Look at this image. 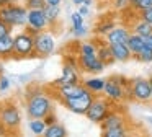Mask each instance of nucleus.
Segmentation results:
<instances>
[{"label":"nucleus","instance_id":"obj_5","mask_svg":"<svg viewBox=\"0 0 152 137\" xmlns=\"http://www.w3.org/2000/svg\"><path fill=\"white\" fill-rule=\"evenodd\" d=\"M96 95H93L92 91L87 90L85 93H82L80 96H70V98H61L62 104L74 114H79V116H85L87 111H88L90 104L93 103Z\"/></svg>","mask_w":152,"mask_h":137},{"label":"nucleus","instance_id":"obj_8","mask_svg":"<svg viewBox=\"0 0 152 137\" xmlns=\"http://www.w3.org/2000/svg\"><path fill=\"white\" fill-rule=\"evenodd\" d=\"M54 49H56V39L48 29L34 36V51L38 57H48L54 52Z\"/></svg>","mask_w":152,"mask_h":137},{"label":"nucleus","instance_id":"obj_23","mask_svg":"<svg viewBox=\"0 0 152 137\" xmlns=\"http://www.w3.org/2000/svg\"><path fill=\"white\" fill-rule=\"evenodd\" d=\"M102 137H131V134H129V127L126 124V126L111 127V129H103Z\"/></svg>","mask_w":152,"mask_h":137},{"label":"nucleus","instance_id":"obj_31","mask_svg":"<svg viewBox=\"0 0 152 137\" xmlns=\"http://www.w3.org/2000/svg\"><path fill=\"white\" fill-rule=\"evenodd\" d=\"M151 7H152V0H137V3H136L132 8H134L136 12H141V10L151 8Z\"/></svg>","mask_w":152,"mask_h":137},{"label":"nucleus","instance_id":"obj_27","mask_svg":"<svg viewBox=\"0 0 152 137\" xmlns=\"http://www.w3.org/2000/svg\"><path fill=\"white\" fill-rule=\"evenodd\" d=\"M96 47L98 46L93 41H85L79 44V55H96Z\"/></svg>","mask_w":152,"mask_h":137},{"label":"nucleus","instance_id":"obj_19","mask_svg":"<svg viewBox=\"0 0 152 137\" xmlns=\"http://www.w3.org/2000/svg\"><path fill=\"white\" fill-rule=\"evenodd\" d=\"M96 55H98V59L103 62L105 65H111L115 60V57H113V51H111V46L108 44V42H103V44H98V47H96Z\"/></svg>","mask_w":152,"mask_h":137},{"label":"nucleus","instance_id":"obj_10","mask_svg":"<svg viewBox=\"0 0 152 137\" xmlns=\"http://www.w3.org/2000/svg\"><path fill=\"white\" fill-rule=\"evenodd\" d=\"M79 68L87 74H102L106 65L98 59V55H79Z\"/></svg>","mask_w":152,"mask_h":137},{"label":"nucleus","instance_id":"obj_11","mask_svg":"<svg viewBox=\"0 0 152 137\" xmlns=\"http://www.w3.org/2000/svg\"><path fill=\"white\" fill-rule=\"evenodd\" d=\"M56 91L61 98H70V96H80L82 93H85L87 88L83 87V83H61L56 85Z\"/></svg>","mask_w":152,"mask_h":137},{"label":"nucleus","instance_id":"obj_28","mask_svg":"<svg viewBox=\"0 0 152 137\" xmlns=\"http://www.w3.org/2000/svg\"><path fill=\"white\" fill-rule=\"evenodd\" d=\"M115 26L116 25H115L113 20H102V21L95 26V33H96V34H105L106 36L113 28H115Z\"/></svg>","mask_w":152,"mask_h":137},{"label":"nucleus","instance_id":"obj_18","mask_svg":"<svg viewBox=\"0 0 152 137\" xmlns=\"http://www.w3.org/2000/svg\"><path fill=\"white\" fill-rule=\"evenodd\" d=\"M10 57H13V34L0 38V59L5 60Z\"/></svg>","mask_w":152,"mask_h":137},{"label":"nucleus","instance_id":"obj_15","mask_svg":"<svg viewBox=\"0 0 152 137\" xmlns=\"http://www.w3.org/2000/svg\"><path fill=\"white\" fill-rule=\"evenodd\" d=\"M126 116L119 111L113 109L111 113L106 116V119L102 122V130L103 129H111V127H119V126H126Z\"/></svg>","mask_w":152,"mask_h":137},{"label":"nucleus","instance_id":"obj_16","mask_svg":"<svg viewBox=\"0 0 152 137\" xmlns=\"http://www.w3.org/2000/svg\"><path fill=\"white\" fill-rule=\"evenodd\" d=\"M113 51V57H115L116 62H128L131 60L132 52L131 49L128 47V44H110Z\"/></svg>","mask_w":152,"mask_h":137},{"label":"nucleus","instance_id":"obj_34","mask_svg":"<svg viewBox=\"0 0 152 137\" xmlns=\"http://www.w3.org/2000/svg\"><path fill=\"white\" fill-rule=\"evenodd\" d=\"M8 88H10V78L2 75L0 77V91H7Z\"/></svg>","mask_w":152,"mask_h":137},{"label":"nucleus","instance_id":"obj_29","mask_svg":"<svg viewBox=\"0 0 152 137\" xmlns=\"http://www.w3.org/2000/svg\"><path fill=\"white\" fill-rule=\"evenodd\" d=\"M134 59H136V60H139V62H144V64H149V62H152V49L144 47L137 55H134Z\"/></svg>","mask_w":152,"mask_h":137},{"label":"nucleus","instance_id":"obj_14","mask_svg":"<svg viewBox=\"0 0 152 137\" xmlns=\"http://www.w3.org/2000/svg\"><path fill=\"white\" fill-rule=\"evenodd\" d=\"M79 67L77 65H70V64H64L62 67V74L61 77L54 82V85H61V83H79Z\"/></svg>","mask_w":152,"mask_h":137},{"label":"nucleus","instance_id":"obj_3","mask_svg":"<svg viewBox=\"0 0 152 137\" xmlns=\"http://www.w3.org/2000/svg\"><path fill=\"white\" fill-rule=\"evenodd\" d=\"M13 57L26 59V57H38L34 51V36L21 31L13 36Z\"/></svg>","mask_w":152,"mask_h":137},{"label":"nucleus","instance_id":"obj_44","mask_svg":"<svg viewBox=\"0 0 152 137\" xmlns=\"http://www.w3.org/2000/svg\"><path fill=\"white\" fill-rule=\"evenodd\" d=\"M4 75V65H2V59H0V77Z\"/></svg>","mask_w":152,"mask_h":137},{"label":"nucleus","instance_id":"obj_17","mask_svg":"<svg viewBox=\"0 0 152 137\" xmlns=\"http://www.w3.org/2000/svg\"><path fill=\"white\" fill-rule=\"evenodd\" d=\"M83 18H85V16H82L79 12L72 13V16H70V21H72V33H74V36H77V38H82V36H85L87 33H88L85 23H83Z\"/></svg>","mask_w":152,"mask_h":137},{"label":"nucleus","instance_id":"obj_33","mask_svg":"<svg viewBox=\"0 0 152 137\" xmlns=\"http://www.w3.org/2000/svg\"><path fill=\"white\" fill-rule=\"evenodd\" d=\"M139 18L145 20V21H149L152 25V7L151 8H145V10H141L139 12Z\"/></svg>","mask_w":152,"mask_h":137},{"label":"nucleus","instance_id":"obj_22","mask_svg":"<svg viewBox=\"0 0 152 137\" xmlns=\"http://www.w3.org/2000/svg\"><path fill=\"white\" fill-rule=\"evenodd\" d=\"M43 137H67V130L61 122H54L46 127Z\"/></svg>","mask_w":152,"mask_h":137},{"label":"nucleus","instance_id":"obj_35","mask_svg":"<svg viewBox=\"0 0 152 137\" xmlns=\"http://www.w3.org/2000/svg\"><path fill=\"white\" fill-rule=\"evenodd\" d=\"M113 3H115V8H118V10L129 7V0H113Z\"/></svg>","mask_w":152,"mask_h":137},{"label":"nucleus","instance_id":"obj_21","mask_svg":"<svg viewBox=\"0 0 152 137\" xmlns=\"http://www.w3.org/2000/svg\"><path fill=\"white\" fill-rule=\"evenodd\" d=\"M105 82L106 80H103V78L92 77V78H87V80L83 82V87H85L88 91H92L93 95H100V93H103V90H105Z\"/></svg>","mask_w":152,"mask_h":137},{"label":"nucleus","instance_id":"obj_43","mask_svg":"<svg viewBox=\"0 0 152 137\" xmlns=\"http://www.w3.org/2000/svg\"><path fill=\"white\" fill-rule=\"evenodd\" d=\"M72 3H74V5H77V7H80V5L85 3V0H72Z\"/></svg>","mask_w":152,"mask_h":137},{"label":"nucleus","instance_id":"obj_2","mask_svg":"<svg viewBox=\"0 0 152 137\" xmlns=\"http://www.w3.org/2000/svg\"><path fill=\"white\" fill-rule=\"evenodd\" d=\"M28 12L30 10L20 3H12L8 7L0 8V20H4L12 28H20L28 25Z\"/></svg>","mask_w":152,"mask_h":137},{"label":"nucleus","instance_id":"obj_30","mask_svg":"<svg viewBox=\"0 0 152 137\" xmlns=\"http://www.w3.org/2000/svg\"><path fill=\"white\" fill-rule=\"evenodd\" d=\"M46 5V0H25V7L28 10H44Z\"/></svg>","mask_w":152,"mask_h":137},{"label":"nucleus","instance_id":"obj_46","mask_svg":"<svg viewBox=\"0 0 152 137\" xmlns=\"http://www.w3.org/2000/svg\"><path fill=\"white\" fill-rule=\"evenodd\" d=\"M92 2H93V0H85V3H83V5H88L90 7V5H92Z\"/></svg>","mask_w":152,"mask_h":137},{"label":"nucleus","instance_id":"obj_25","mask_svg":"<svg viewBox=\"0 0 152 137\" xmlns=\"http://www.w3.org/2000/svg\"><path fill=\"white\" fill-rule=\"evenodd\" d=\"M46 127H48V124H46V121H44V119H31L30 121V130L36 137H43Z\"/></svg>","mask_w":152,"mask_h":137},{"label":"nucleus","instance_id":"obj_13","mask_svg":"<svg viewBox=\"0 0 152 137\" xmlns=\"http://www.w3.org/2000/svg\"><path fill=\"white\" fill-rule=\"evenodd\" d=\"M132 31H129L126 26H115L111 31L106 34V42L108 44H126Z\"/></svg>","mask_w":152,"mask_h":137},{"label":"nucleus","instance_id":"obj_6","mask_svg":"<svg viewBox=\"0 0 152 137\" xmlns=\"http://www.w3.org/2000/svg\"><path fill=\"white\" fill-rule=\"evenodd\" d=\"M0 122H4L10 132H17L21 124V113L17 104L13 103L0 104Z\"/></svg>","mask_w":152,"mask_h":137},{"label":"nucleus","instance_id":"obj_45","mask_svg":"<svg viewBox=\"0 0 152 137\" xmlns=\"http://www.w3.org/2000/svg\"><path fill=\"white\" fill-rule=\"evenodd\" d=\"M136 3H137V0H129V5H131V7H134Z\"/></svg>","mask_w":152,"mask_h":137},{"label":"nucleus","instance_id":"obj_38","mask_svg":"<svg viewBox=\"0 0 152 137\" xmlns=\"http://www.w3.org/2000/svg\"><path fill=\"white\" fill-rule=\"evenodd\" d=\"M44 121H46V124H48V126H51V124L57 122V119H56V116H54V113H49L46 117H44Z\"/></svg>","mask_w":152,"mask_h":137},{"label":"nucleus","instance_id":"obj_37","mask_svg":"<svg viewBox=\"0 0 152 137\" xmlns=\"http://www.w3.org/2000/svg\"><path fill=\"white\" fill-rule=\"evenodd\" d=\"M77 12H79L82 16H87V15H90V8H88V5H80Z\"/></svg>","mask_w":152,"mask_h":137},{"label":"nucleus","instance_id":"obj_41","mask_svg":"<svg viewBox=\"0 0 152 137\" xmlns=\"http://www.w3.org/2000/svg\"><path fill=\"white\" fill-rule=\"evenodd\" d=\"M12 3H15V0H0V8L8 7V5H12Z\"/></svg>","mask_w":152,"mask_h":137},{"label":"nucleus","instance_id":"obj_9","mask_svg":"<svg viewBox=\"0 0 152 137\" xmlns=\"http://www.w3.org/2000/svg\"><path fill=\"white\" fill-rule=\"evenodd\" d=\"M103 95L113 101V103H119L121 100L126 98V87L118 80V77H111L105 82V90Z\"/></svg>","mask_w":152,"mask_h":137},{"label":"nucleus","instance_id":"obj_12","mask_svg":"<svg viewBox=\"0 0 152 137\" xmlns=\"http://www.w3.org/2000/svg\"><path fill=\"white\" fill-rule=\"evenodd\" d=\"M28 25L33 26V28H38L39 31H46L51 26V23L48 21L44 10H30L28 12Z\"/></svg>","mask_w":152,"mask_h":137},{"label":"nucleus","instance_id":"obj_39","mask_svg":"<svg viewBox=\"0 0 152 137\" xmlns=\"http://www.w3.org/2000/svg\"><path fill=\"white\" fill-rule=\"evenodd\" d=\"M7 134H10V130L7 129V126H5L4 122H0V137H2V136H7Z\"/></svg>","mask_w":152,"mask_h":137},{"label":"nucleus","instance_id":"obj_36","mask_svg":"<svg viewBox=\"0 0 152 137\" xmlns=\"http://www.w3.org/2000/svg\"><path fill=\"white\" fill-rule=\"evenodd\" d=\"M25 31H26L28 34H31V36H36V34H39V33H41L38 28H33V26H30V25L25 26Z\"/></svg>","mask_w":152,"mask_h":137},{"label":"nucleus","instance_id":"obj_4","mask_svg":"<svg viewBox=\"0 0 152 137\" xmlns=\"http://www.w3.org/2000/svg\"><path fill=\"white\" fill-rule=\"evenodd\" d=\"M113 111V101L106 96H95L93 103L90 104L88 111H87V119L92 121L95 124H102L106 119L110 113Z\"/></svg>","mask_w":152,"mask_h":137},{"label":"nucleus","instance_id":"obj_32","mask_svg":"<svg viewBox=\"0 0 152 137\" xmlns=\"http://www.w3.org/2000/svg\"><path fill=\"white\" fill-rule=\"evenodd\" d=\"M12 26H8L7 23L4 21V20H0V38H4V36H8L12 34Z\"/></svg>","mask_w":152,"mask_h":137},{"label":"nucleus","instance_id":"obj_7","mask_svg":"<svg viewBox=\"0 0 152 137\" xmlns=\"http://www.w3.org/2000/svg\"><path fill=\"white\" fill-rule=\"evenodd\" d=\"M131 91H132V100L139 101V103L152 101V90L149 78H142V77L131 78Z\"/></svg>","mask_w":152,"mask_h":137},{"label":"nucleus","instance_id":"obj_26","mask_svg":"<svg viewBox=\"0 0 152 137\" xmlns=\"http://www.w3.org/2000/svg\"><path fill=\"white\" fill-rule=\"evenodd\" d=\"M44 15H46L48 21H49L51 25H54V23L59 20V15H61L59 5H46L44 7Z\"/></svg>","mask_w":152,"mask_h":137},{"label":"nucleus","instance_id":"obj_20","mask_svg":"<svg viewBox=\"0 0 152 137\" xmlns=\"http://www.w3.org/2000/svg\"><path fill=\"white\" fill-rule=\"evenodd\" d=\"M128 47L131 49V52H132V57L134 55H137L139 52L142 51V49L145 47V42H144V36H141V34H136V33H131V36H129V39H128Z\"/></svg>","mask_w":152,"mask_h":137},{"label":"nucleus","instance_id":"obj_24","mask_svg":"<svg viewBox=\"0 0 152 137\" xmlns=\"http://www.w3.org/2000/svg\"><path fill=\"white\" fill-rule=\"evenodd\" d=\"M132 33L141 34V36H149V34H152V25L149 21H145V20L139 18L134 23V26H132Z\"/></svg>","mask_w":152,"mask_h":137},{"label":"nucleus","instance_id":"obj_47","mask_svg":"<svg viewBox=\"0 0 152 137\" xmlns=\"http://www.w3.org/2000/svg\"><path fill=\"white\" fill-rule=\"evenodd\" d=\"M149 80H151V90H152V75L149 77Z\"/></svg>","mask_w":152,"mask_h":137},{"label":"nucleus","instance_id":"obj_42","mask_svg":"<svg viewBox=\"0 0 152 137\" xmlns=\"http://www.w3.org/2000/svg\"><path fill=\"white\" fill-rule=\"evenodd\" d=\"M61 2H62V0H46L48 5H61Z\"/></svg>","mask_w":152,"mask_h":137},{"label":"nucleus","instance_id":"obj_40","mask_svg":"<svg viewBox=\"0 0 152 137\" xmlns=\"http://www.w3.org/2000/svg\"><path fill=\"white\" fill-rule=\"evenodd\" d=\"M144 42H145V47L152 49V34H149V36H144Z\"/></svg>","mask_w":152,"mask_h":137},{"label":"nucleus","instance_id":"obj_1","mask_svg":"<svg viewBox=\"0 0 152 137\" xmlns=\"http://www.w3.org/2000/svg\"><path fill=\"white\" fill-rule=\"evenodd\" d=\"M49 113H53L51 96L44 91H33L26 98V114L30 119H44Z\"/></svg>","mask_w":152,"mask_h":137},{"label":"nucleus","instance_id":"obj_48","mask_svg":"<svg viewBox=\"0 0 152 137\" xmlns=\"http://www.w3.org/2000/svg\"><path fill=\"white\" fill-rule=\"evenodd\" d=\"M12 134V132H10ZM10 134H7V136H2V137H13V136H10Z\"/></svg>","mask_w":152,"mask_h":137}]
</instances>
